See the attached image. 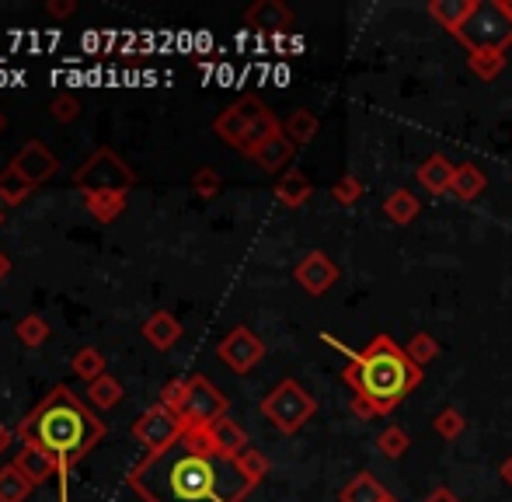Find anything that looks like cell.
<instances>
[{"instance_id": "5", "label": "cell", "mask_w": 512, "mask_h": 502, "mask_svg": "<svg viewBox=\"0 0 512 502\" xmlns=\"http://www.w3.org/2000/svg\"><path fill=\"white\" fill-rule=\"evenodd\" d=\"M471 53H506L512 46V18L502 11L499 0H478L474 14L457 32Z\"/></svg>"}, {"instance_id": "11", "label": "cell", "mask_w": 512, "mask_h": 502, "mask_svg": "<svg viewBox=\"0 0 512 502\" xmlns=\"http://www.w3.org/2000/svg\"><path fill=\"white\" fill-rule=\"evenodd\" d=\"M11 171H18L21 178H25L28 185H46L49 178L60 171V161H56V154L49 147H42L39 140H32V143H25V147L14 154V161H11Z\"/></svg>"}, {"instance_id": "48", "label": "cell", "mask_w": 512, "mask_h": 502, "mask_svg": "<svg viewBox=\"0 0 512 502\" xmlns=\"http://www.w3.org/2000/svg\"><path fill=\"white\" fill-rule=\"evenodd\" d=\"M0 129H4V112H0Z\"/></svg>"}, {"instance_id": "8", "label": "cell", "mask_w": 512, "mask_h": 502, "mask_svg": "<svg viewBox=\"0 0 512 502\" xmlns=\"http://www.w3.org/2000/svg\"><path fill=\"white\" fill-rule=\"evenodd\" d=\"M178 415L185 422V433L189 429H209L220 419H227V398H223V391H216L213 380L189 377V398L178 408Z\"/></svg>"}, {"instance_id": "14", "label": "cell", "mask_w": 512, "mask_h": 502, "mask_svg": "<svg viewBox=\"0 0 512 502\" xmlns=\"http://www.w3.org/2000/svg\"><path fill=\"white\" fill-rule=\"evenodd\" d=\"M453 175H457V164H450L443 154L425 157L415 171L418 185H422L425 192H432V196H446V192L453 189Z\"/></svg>"}, {"instance_id": "36", "label": "cell", "mask_w": 512, "mask_h": 502, "mask_svg": "<svg viewBox=\"0 0 512 502\" xmlns=\"http://www.w3.org/2000/svg\"><path fill=\"white\" fill-rule=\"evenodd\" d=\"M359 196H363V182H359L356 175H345L342 182L331 185V199H335L338 206H356Z\"/></svg>"}, {"instance_id": "4", "label": "cell", "mask_w": 512, "mask_h": 502, "mask_svg": "<svg viewBox=\"0 0 512 502\" xmlns=\"http://www.w3.org/2000/svg\"><path fill=\"white\" fill-rule=\"evenodd\" d=\"M283 123L265 109V102H258L255 95L237 98L230 109H223L220 116L213 119V133L220 136L227 147L241 150V154H255L269 136H276Z\"/></svg>"}, {"instance_id": "44", "label": "cell", "mask_w": 512, "mask_h": 502, "mask_svg": "<svg viewBox=\"0 0 512 502\" xmlns=\"http://www.w3.org/2000/svg\"><path fill=\"white\" fill-rule=\"evenodd\" d=\"M7 272H11V262H7V255H4V251H0V279H4Z\"/></svg>"}, {"instance_id": "46", "label": "cell", "mask_w": 512, "mask_h": 502, "mask_svg": "<svg viewBox=\"0 0 512 502\" xmlns=\"http://www.w3.org/2000/svg\"><path fill=\"white\" fill-rule=\"evenodd\" d=\"M499 4H502V11H506L509 18H512V0H499Z\"/></svg>"}, {"instance_id": "34", "label": "cell", "mask_w": 512, "mask_h": 502, "mask_svg": "<svg viewBox=\"0 0 512 502\" xmlns=\"http://www.w3.org/2000/svg\"><path fill=\"white\" fill-rule=\"evenodd\" d=\"M408 447H411V440H408V433L401 426H387L384 433L377 436V450L384 457H391V461H398V457H405L408 454Z\"/></svg>"}, {"instance_id": "24", "label": "cell", "mask_w": 512, "mask_h": 502, "mask_svg": "<svg viewBox=\"0 0 512 502\" xmlns=\"http://www.w3.org/2000/svg\"><path fill=\"white\" fill-rule=\"evenodd\" d=\"M384 217L391 224L405 227L418 217V196H411V189H394L391 196L384 199Z\"/></svg>"}, {"instance_id": "33", "label": "cell", "mask_w": 512, "mask_h": 502, "mask_svg": "<svg viewBox=\"0 0 512 502\" xmlns=\"http://www.w3.org/2000/svg\"><path fill=\"white\" fill-rule=\"evenodd\" d=\"M467 67L481 81H495L502 74V67H506V53H471L467 56Z\"/></svg>"}, {"instance_id": "23", "label": "cell", "mask_w": 512, "mask_h": 502, "mask_svg": "<svg viewBox=\"0 0 512 502\" xmlns=\"http://www.w3.org/2000/svg\"><path fill=\"white\" fill-rule=\"evenodd\" d=\"M84 206L98 224H112L126 210V192H91V196H84Z\"/></svg>"}, {"instance_id": "30", "label": "cell", "mask_w": 512, "mask_h": 502, "mask_svg": "<svg viewBox=\"0 0 512 502\" xmlns=\"http://www.w3.org/2000/svg\"><path fill=\"white\" fill-rule=\"evenodd\" d=\"M234 464H237V471H241V478L251 485V489H255V485L262 482L265 475H269V457H265L262 450H255V447L244 450V454L237 457Z\"/></svg>"}, {"instance_id": "37", "label": "cell", "mask_w": 512, "mask_h": 502, "mask_svg": "<svg viewBox=\"0 0 512 502\" xmlns=\"http://www.w3.org/2000/svg\"><path fill=\"white\" fill-rule=\"evenodd\" d=\"M49 112H53L56 123H74V119H81V102L74 95H56Z\"/></svg>"}, {"instance_id": "38", "label": "cell", "mask_w": 512, "mask_h": 502, "mask_svg": "<svg viewBox=\"0 0 512 502\" xmlns=\"http://www.w3.org/2000/svg\"><path fill=\"white\" fill-rule=\"evenodd\" d=\"M185 398H189V377H175V380H168V387L161 391V405H168V408H182L185 405Z\"/></svg>"}, {"instance_id": "41", "label": "cell", "mask_w": 512, "mask_h": 502, "mask_svg": "<svg viewBox=\"0 0 512 502\" xmlns=\"http://www.w3.org/2000/svg\"><path fill=\"white\" fill-rule=\"evenodd\" d=\"M352 412H356L359 419H373V415H377L370 401H363V398H352Z\"/></svg>"}, {"instance_id": "1", "label": "cell", "mask_w": 512, "mask_h": 502, "mask_svg": "<svg viewBox=\"0 0 512 502\" xmlns=\"http://www.w3.org/2000/svg\"><path fill=\"white\" fill-rule=\"evenodd\" d=\"M129 485L147 502H237L251 492L234 461L199 454L185 436L175 447L143 457L129 475Z\"/></svg>"}, {"instance_id": "10", "label": "cell", "mask_w": 512, "mask_h": 502, "mask_svg": "<svg viewBox=\"0 0 512 502\" xmlns=\"http://www.w3.org/2000/svg\"><path fill=\"white\" fill-rule=\"evenodd\" d=\"M216 353H220V360L227 363L234 374H248V370H255L258 363L265 360V342L258 339L251 328L241 325V328H230V332L223 335Z\"/></svg>"}, {"instance_id": "28", "label": "cell", "mask_w": 512, "mask_h": 502, "mask_svg": "<svg viewBox=\"0 0 512 502\" xmlns=\"http://www.w3.org/2000/svg\"><path fill=\"white\" fill-rule=\"evenodd\" d=\"M70 367H74V374L81 380H88V384H95L98 377H105V356L98 353L95 346H84L74 353V360H70Z\"/></svg>"}, {"instance_id": "15", "label": "cell", "mask_w": 512, "mask_h": 502, "mask_svg": "<svg viewBox=\"0 0 512 502\" xmlns=\"http://www.w3.org/2000/svg\"><path fill=\"white\" fill-rule=\"evenodd\" d=\"M206 436L213 443L216 457H223V461H237L248 450V436H244V429L234 419H220L216 426L206 429Z\"/></svg>"}, {"instance_id": "45", "label": "cell", "mask_w": 512, "mask_h": 502, "mask_svg": "<svg viewBox=\"0 0 512 502\" xmlns=\"http://www.w3.org/2000/svg\"><path fill=\"white\" fill-rule=\"evenodd\" d=\"M502 478H506V482L512 485V457H509L506 464H502Z\"/></svg>"}, {"instance_id": "39", "label": "cell", "mask_w": 512, "mask_h": 502, "mask_svg": "<svg viewBox=\"0 0 512 502\" xmlns=\"http://www.w3.org/2000/svg\"><path fill=\"white\" fill-rule=\"evenodd\" d=\"M192 192L203 199H213L216 192H220V175H216V168H199L196 178H192Z\"/></svg>"}, {"instance_id": "2", "label": "cell", "mask_w": 512, "mask_h": 502, "mask_svg": "<svg viewBox=\"0 0 512 502\" xmlns=\"http://www.w3.org/2000/svg\"><path fill=\"white\" fill-rule=\"evenodd\" d=\"M102 436H105V422L91 412L88 401H81L63 384L53 387L49 398L39 401L32 408V415L21 419L18 426V440L49 450L60 461L63 471L81 464L98 447Z\"/></svg>"}, {"instance_id": "7", "label": "cell", "mask_w": 512, "mask_h": 502, "mask_svg": "<svg viewBox=\"0 0 512 502\" xmlns=\"http://www.w3.org/2000/svg\"><path fill=\"white\" fill-rule=\"evenodd\" d=\"M70 178H74V185L84 196H91V192H129L136 185L133 168L108 147L95 150Z\"/></svg>"}, {"instance_id": "35", "label": "cell", "mask_w": 512, "mask_h": 502, "mask_svg": "<svg viewBox=\"0 0 512 502\" xmlns=\"http://www.w3.org/2000/svg\"><path fill=\"white\" fill-rule=\"evenodd\" d=\"M464 429H467V419L457 412V408H443V412L436 415V433L443 436L446 443L457 440V436L464 433Z\"/></svg>"}, {"instance_id": "31", "label": "cell", "mask_w": 512, "mask_h": 502, "mask_svg": "<svg viewBox=\"0 0 512 502\" xmlns=\"http://www.w3.org/2000/svg\"><path fill=\"white\" fill-rule=\"evenodd\" d=\"M28 196H32V185H28L18 171L7 168L4 175H0V203H4V206H21Z\"/></svg>"}, {"instance_id": "29", "label": "cell", "mask_w": 512, "mask_h": 502, "mask_svg": "<svg viewBox=\"0 0 512 502\" xmlns=\"http://www.w3.org/2000/svg\"><path fill=\"white\" fill-rule=\"evenodd\" d=\"M14 335H18V342H21L25 349H39L42 342L49 339V321L42 318V314H28V318H21V321H18Z\"/></svg>"}, {"instance_id": "25", "label": "cell", "mask_w": 512, "mask_h": 502, "mask_svg": "<svg viewBox=\"0 0 512 502\" xmlns=\"http://www.w3.org/2000/svg\"><path fill=\"white\" fill-rule=\"evenodd\" d=\"M317 129H321V123H317V116L310 109H297L290 112V119L283 123V133L290 136L297 147H304V143H310L317 136Z\"/></svg>"}, {"instance_id": "42", "label": "cell", "mask_w": 512, "mask_h": 502, "mask_svg": "<svg viewBox=\"0 0 512 502\" xmlns=\"http://www.w3.org/2000/svg\"><path fill=\"white\" fill-rule=\"evenodd\" d=\"M425 502H460V499L453 496L450 489H432V492H429V499H425Z\"/></svg>"}, {"instance_id": "49", "label": "cell", "mask_w": 512, "mask_h": 502, "mask_svg": "<svg viewBox=\"0 0 512 502\" xmlns=\"http://www.w3.org/2000/svg\"><path fill=\"white\" fill-rule=\"evenodd\" d=\"M387 502H398V499H394V496H391V499H387Z\"/></svg>"}, {"instance_id": "22", "label": "cell", "mask_w": 512, "mask_h": 502, "mask_svg": "<svg viewBox=\"0 0 512 502\" xmlns=\"http://www.w3.org/2000/svg\"><path fill=\"white\" fill-rule=\"evenodd\" d=\"M387 499H391V492H387L370 471H359L342 489V502H387Z\"/></svg>"}, {"instance_id": "40", "label": "cell", "mask_w": 512, "mask_h": 502, "mask_svg": "<svg viewBox=\"0 0 512 502\" xmlns=\"http://www.w3.org/2000/svg\"><path fill=\"white\" fill-rule=\"evenodd\" d=\"M74 11H77V0H46L49 18H70Z\"/></svg>"}, {"instance_id": "21", "label": "cell", "mask_w": 512, "mask_h": 502, "mask_svg": "<svg viewBox=\"0 0 512 502\" xmlns=\"http://www.w3.org/2000/svg\"><path fill=\"white\" fill-rule=\"evenodd\" d=\"M310 182H307V175L304 171H297V168H290V171H283V178L276 182V199L286 206V210H300V206L310 199Z\"/></svg>"}, {"instance_id": "19", "label": "cell", "mask_w": 512, "mask_h": 502, "mask_svg": "<svg viewBox=\"0 0 512 502\" xmlns=\"http://www.w3.org/2000/svg\"><path fill=\"white\" fill-rule=\"evenodd\" d=\"M474 7H478V0H432L425 11H429V18L439 21L446 32L457 35L460 28H464V21L474 14Z\"/></svg>"}, {"instance_id": "17", "label": "cell", "mask_w": 512, "mask_h": 502, "mask_svg": "<svg viewBox=\"0 0 512 502\" xmlns=\"http://www.w3.org/2000/svg\"><path fill=\"white\" fill-rule=\"evenodd\" d=\"M293 150H297V143H293L290 136L279 129L276 136H269V140H265L262 147L251 154V161H255L262 171H269V175H276V171H290L286 164L293 161Z\"/></svg>"}, {"instance_id": "6", "label": "cell", "mask_w": 512, "mask_h": 502, "mask_svg": "<svg viewBox=\"0 0 512 502\" xmlns=\"http://www.w3.org/2000/svg\"><path fill=\"white\" fill-rule=\"evenodd\" d=\"M314 412H317L314 394H310L300 380H283V384H276L262 398V415L286 436L300 433V429L314 419Z\"/></svg>"}, {"instance_id": "3", "label": "cell", "mask_w": 512, "mask_h": 502, "mask_svg": "<svg viewBox=\"0 0 512 502\" xmlns=\"http://www.w3.org/2000/svg\"><path fill=\"white\" fill-rule=\"evenodd\" d=\"M324 342L338 346L331 335H324ZM342 353L349 356V367L342 370L345 384L356 391V398L370 401L377 415L391 412L398 401H405L408 394L415 391L418 380H422V367H415V363L408 360L405 346H398L391 335H377L363 353H349V349H342Z\"/></svg>"}, {"instance_id": "32", "label": "cell", "mask_w": 512, "mask_h": 502, "mask_svg": "<svg viewBox=\"0 0 512 502\" xmlns=\"http://www.w3.org/2000/svg\"><path fill=\"white\" fill-rule=\"evenodd\" d=\"M405 353H408V360L415 363V367H429L432 360L439 356V342L432 339L429 332H418V335H411L408 339V346H405Z\"/></svg>"}, {"instance_id": "12", "label": "cell", "mask_w": 512, "mask_h": 502, "mask_svg": "<svg viewBox=\"0 0 512 502\" xmlns=\"http://www.w3.org/2000/svg\"><path fill=\"white\" fill-rule=\"evenodd\" d=\"M293 279L304 286L310 297H324V293L335 286L338 269H335V262L324 255V251H310V255H304L297 262V269H293Z\"/></svg>"}, {"instance_id": "18", "label": "cell", "mask_w": 512, "mask_h": 502, "mask_svg": "<svg viewBox=\"0 0 512 502\" xmlns=\"http://www.w3.org/2000/svg\"><path fill=\"white\" fill-rule=\"evenodd\" d=\"M143 339L164 353V349H171L178 339H182V325H178V318L171 311H157L143 321Z\"/></svg>"}, {"instance_id": "16", "label": "cell", "mask_w": 512, "mask_h": 502, "mask_svg": "<svg viewBox=\"0 0 512 502\" xmlns=\"http://www.w3.org/2000/svg\"><path fill=\"white\" fill-rule=\"evenodd\" d=\"M244 21L251 28H258V32H283V28H290L293 11L283 0H258V4H251L244 11Z\"/></svg>"}, {"instance_id": "13", "label": "cell", "mask_w": 512, "mask_h": 502, "mask_svg": "<svg viewBox=\"0 0 512 502\" xmlns=\"http://www.w3.org/2000/svg\"><path fill=\"white\" fill-rule=\"evenodd\" d=\"M14 468L21 471V475L28 478L32 485H42V482H49L53 475H60V461H56L49 450H42V447H35V443H21V450H18V457H14Z\"/></svg>"}, {"instance_id": "43", "label": "cell", "mask_w": 512, "mask_h": 502, "mask_svg": "<svg viewBox=\"0 0 512 502\" xmlns=\"http://www.w3.org/2000/svg\"><path fill=\"white\" fill-rule=\"evenodd\" d=\"M11 436H14V433H11V429H7V426H4V422H0V454H4V450H7V447H11Z\"/></svg>"}, {"instance_id": "27", "label": "cell", "mask_w": 512, "mask_h": 502, "mask_svg": "<svg viewBox=\"0 0 512 502\" xmlns=\"http://www.w3.org/2000/svg\"><path fill=\"white\" fill-rule=\"evenodd\" d=\"M35 485L28 482L25 475H21L14 464H7V468H0V502H28V492H32Z\"/></svg>"}, {"instance_id": "20", "label": "cell", "mask_w": 512, "mask_h": 502, "mask_svg": "<svg viewBox=\"0 0 512 502\" xmlns=\"http://www.w3.org/2000/svg\"><path fill=\"white\" fill-rule=\"evenodd\" d=\"M485 189H488V178L478 164H457V175H453V189H450L453 199L474 203V199L485 196Z\"/></svg>"}, {"instance_id": "47", "label": "cell", "mask_w": 512, "mask_h": 502, "mask_svg": "<svg viewBox=\"0 0 512 502\" xmlns=\"http://www.w3.org/2000/svg\"><path fill=\"white\" fill-rule=\"evenodd\" d=\"M0 224H4V206H0Z\"/></svg>"}, {"instance_id": "26", "label": "cell", "mask_w": 512, "mask_h": 502, "mask_svg": "<svg viewBox=\"0 0 512 502\" xmlns=\"http://www.w3.org/2000/svg\"><path fill=\"white\" fill-rule=\"evenodd\" d=\"M122 401V384L115 377H98L95 384H88V405L98 408V412H108Z\"/></svg>"}, {"instance_id": "9", "label": "cell", "mask_w": 512, "mask_h": 502, "mask_svg": "<svg viewBox=\"0 0 512 502\" xmlns=\"http://www.w3.org/2000/svg\"><path fill=\"white\" fill-rule=\"evenodd\" d=\"M133 436L150 450V454H157V450H168V447H175V443L182 440L185 422H182V415H178L175 408H168V405H161V401H157V405H150L147 412L136 419Z\"/></svg>"}]
</instances>
